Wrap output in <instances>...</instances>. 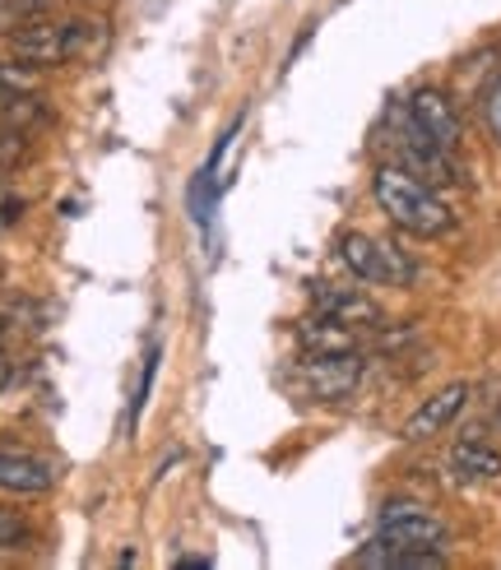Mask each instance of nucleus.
<instances>
[{
    "label": "nucleus",
    "mask_w": 501,
    "mask_h": 570,
    "mask_svg": "<svg viewBox=\"0 0 501 570\" xmlns=\"http://www.w3.org/2000/svg\"><path fill=\"white\" fill-rule=\"evenodd\" d=\"M372 195H376V205L381 214L400 227V233L409 237H445L455 227V214L451 205L423 181V177H413L404 173L400 163H385L376 167V177H372Z\"/></svg>",
    "instance_id": "obj_1"
},
{
    "label": "nucleus",
    "mask_w": 501,
    "mask_h": 570,
    "mask_svg": "<svg viewBox=\"0 0 501 570\" xmlns=\"http://www.w3.org/2000/svg\"><path fill=\"white\" fill-rule=\"evenodd\" d=\"M94 28L98 23H84V19H66V23L33 19V23H23L19 33H10V47H14L19 61L47 70V66H61V61H70V56H79Z\"/></svg>",
    "instance_id": "obj_2"
},
{
    "label": "nucleus",
    "mask_w": 501,
    "mask_h": 570,
    "mask_svg": "<svg viewBox=\"0 0 501 570\" xmlns=\"http://www.w3.org/2000/svg\"><path fill=\"white\" fill-rule=\"evenodd\" d=\"M390 126H395V154H400V167H404V173L423 177L428 186H451V181H460L451 154H445L436 139L413 121V111H409V107H395V111H390Z\"/></svg>",
    "instance_id": "obj_3"
},
{
    "label": "nucleus",
    "mask_w": 501,
    "mask_h": 570,
    "mask_svg": "<svg viewBox=\"0 0 501 570\" xmlns=\"http://www.w3.org/2000/svg\"><path fill=\"white\" fill-rule=\"evenodd\" d=\"M340 261L362 278V283H413V261L390 242H376L367 233H344L340 237Z\"/></svg>",
    "instance_id": "obj_4"
},
{
    "label": "nucleus",
    "mask_w": 501,
    "mask_h": 570,
    "mask_svg": "<svg viewBox=\"0 0 501 570\" xmlns=\"http://www.w3.org/2000/svg\"><path fill=\"white\" fill-rule=\"evenodd\" d=\"M376 538H385L390 548H418V552H441L451 529L445 520H436L428 505H413V501H390L376 520Z\"/></svg>",
    "instance_id": "obj_5"
},
{
    "label": "nucleus",
    "mask_w": 501,
    "mask_h": 570,
    "mask_svg": "<svg viewBox=\"0 0 501 570\" xmlns=\"http://www.w3.org/2000/svg\"><path fill=\"white\" fill-rule=\"evenodd\" d=\"M302 385L312 399H348L362 381V357L357 353H306L302 357Z\"/></svg>",
    "instance_id": "obj_6"
},
{
    "label": "nucleus",
    "mask_w": 501,
    "mask_h": 570,
    "mask_svg": "<svg viewBox=\"0 0 501 570\" xmlns=\"http://www.w3.org/2000/svg\"><path fill=\"white\" fill-rule=\"evenodd\" d=\"M469 381H451V385H441L432 399H423V404L413 409V417L400 426V441H409V445H418V441H432V436H441L445 426H451L460 413H464V404H469Z\"/></svg>",
    "instance_id": "obj_7"
},
{
    "label": "nucleus",
    "mask_w": 501,
    "mask_h": 570,
    "mask_svg": "<svg viewBox=\"0 0 501 570\" xmlns=\"http://www.w3.org/2000/svg\"><path fill=\"white\" fill-rule=\"evenodd\" d=\"M404 107L413 111V121L423 126L445 154H455V149H460L464 126H460V111H455L451 94H441V89H432V83H423V89H413V98H409Z\"/></svg>",
    "instance_id": "obj_8"
},
{
    "label": "nucleus",
    "mask_w": 501,
    "mask_h": 570,
    "mask_svg": "<svg viewBox=\"0 0 501 570\" xmlns=\"http://www.w3.org/2000/svg\"><path fill=\"white\" fill-rule=\"evenodd\" d=\"M445 469H451L455 482H469V488L473 482H497L501 478V450L488 441L464 436V441H455L451 454H445Z\"/></svg>",
    "instance_id": "obj_9"
},
{
    "label": "nucleus",
    "mask_w": 501,
    "mask_h": 570,
    "mask_svg": "<svg viewBox=\"0 0 501 570\" xmlns=\"http://www.w3.org/2000/svg\"><path fill=\"white\" fill-rule=\"evenodd\" d=\"M56 473L33 460V454H14V450H0V492H14V497H47L51 492Z\"/></svg>",
    "instance_id": "obj_10"
},
{
    "label": "nucleus",
    "mask_w": 501,
    "mask_h": 570,
    "mask_svg": "<svg viewBox=\"0 0 501 570\" xmlns=\"http://www.w3.org/2000/svg\"><path fill=\"white\" fill-rule=\"evenodd\" d=\"M312 306L321 311V316H334V321H344V325H376L381 321V311L372 297H362V293H344V288H330V283H316L312 288Z\"/></svg>",
    "instance_id": "obj_11"
},
{
    "label": "nucleus",
    "mask_w": 501,
    "mask_h": 570,
    "mask_svg": "<svg viewBox=\"0 0 501 570\" xmlns=\"http://www.w3.org/2000/svg\"><path fill=\"white\" fill-rule=\"evenodd\" d=\"M297 344L302 353H357V330L316 311V316H306L297 325Z\"/></svg>",
    "instance_id": "obj_12"
},
{
    "label": "nucleus",
    "mask_w": 501,
    "mask_h": 570,
    "mask_svg": "<svg viewBox=\"0 0 501 570\" xmlns=\"http://www.w3.org/2000/svg\"><path fill=\"white\" fill-rule=\"evenodd\" d=\"M38 89V66H10V61H0V94H33Z\"/></svg>",
    "instance_id": "obj_13"
},
{
    "label": "nucleus",
    "mask_w": 501,
    "mask_h": 570,
    "mask_svg": "<svg viewBox=\"0 0 501 570\" xmlns=\"http://www.w3.org/2000/svg\"><path fill=\"white\" fill-rule=\"evenodd\" d=\"M19 543H28V520L0 505V548H19Z\"/></svg>",
    "instance_id": "obj_14"
},
{
    "label": "nucleus",
    "mask_w": 501,
    "mask_h": 570,
    "mask_svg": "<svg viewBox=\"0 0 501 570\" xmlns=\"http://www.w3.org/2000/svg\"><path fill=\"white\" fill-rule=\"evenodd\" d=\"M483 121H488V135L497 139V149H501V79H492L488 94H483Z\"/></svg>",
    "instance_id": "obj_15"
},
{
    "label": "nucleus",
    "mask_w": 501,
    "mask_h": 570,
    "mask_svg": "<svg viewBox=\"0 0 501 570\" xmlns=\"http://www.w3.org/2000/svg\"><path fill=\"white\" fill-rule=\"evenodd\" d=\"M154 376H158V348L145 357V381H139V390H135V417L145 413V399H149V385H154Z\"/></svg>",
    "instance_id": "obj_16"
},
{
    "label": "nucleus",
    "mask_w": 501,
    "mask_h": 570,
    "mask_svg": "<svg viewBox=\"0 0 501 570\" xmlns=\"http://www.w3.org/2000/svg\"><path fill=\"white\" fill-rule=\"evenodd\" d=\"M177 566H181V570H205L209 557H177Z\"/></svg>",
    "instance_id": "obj_17"
},
{
    "label": "nucleus",
    "mask_w": 501,
    "mask_h": 570,
    "mask_svg": "<svg viewBox=\"0 0 501 570\" xmlns=\"http://www.w3.org/2000/svg\"><path fill=\"white\" fill-rule=\"evenodd\" d=\"M10 385V362H0V390Z\"/></svg>",
    "instance_id": "obj_18"
},
{
    "label": "nucleus",
    "mask_w": 501,
    "mask_h": 570,
    "mask_svg": "<svg viewBox=\"0 0 501 570\" xmlns=\"http://www.w3.org/2000/svg\"><path fill=\"white\" fill-rule=\"evenodd\" d=\"M0 344H6V321H0Z\"/></svg>",
    "instance_id": "obj_19"
},
{
    "label": "nucleus",
    "mask_w": 501,
    "mask_h": 570,
    "mask_svg": "<svg viewBox=\"0 0 501 570\" xmlns=\"http://www.w3.org/2000/svg\"><path fill=\"white\" fill-rule=\"evenodd\" d=\"M0 199H6V190H0Z\"/></svg>",
    "instance_id": "obj_20"
}]
</instances>
